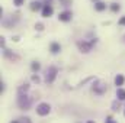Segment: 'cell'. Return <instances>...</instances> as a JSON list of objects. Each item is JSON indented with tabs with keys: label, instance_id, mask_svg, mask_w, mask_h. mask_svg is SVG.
I'll return each mask as SVG.
<instances>
[{
	"label": "cell",
	"instance_id": "17",
	"mask_svg": "<svg viewBox=\"0 0 125 123\" xmlns=\"http://www.w3.org/2000/svg\"><path fill=\"white\" fill-rule=\"evenodd\" d=\"M32 80H33V81H36V83L39 81V78H38V75H32Z\"/></svg>",
	"mask_w": 125,
	"mask_h": 123
},
{
	"label": "cell",
	"instance_id": "20",
	"mask_svg": "<svg viewBox=\"0 0 125 123\" xmlns=\"http://www.w3.org/2000/svg\"><path fill=\"white\" fill-rule=\"evenodd\" d=\"M87 123H94V122H93V120H89V122H87Z\"/></svg>",
	"mask_w": 125,
	"mask_h": 123
},
{
	"label": "cell",
	"instance_id": "16",
	"mask_svg": "<svg viewBox=\"0 0 125 123\" xmlns=\"http://www.w3.org/2000/svg\"><path fill=\"white\" fill-rule=\"evenodd\" d=\"M22 3H23V0H15V4H16V6H21Z\"/></svg>",
	"mask_w": 125,
	"mask_h": 123
},
{
	"label": "cell",
	"instance_id": "8",
	"mask_svg": "<svg viewBox=\"0 0 125 123\" xmlns=\"http://www.w3.org/2000/svg\"><path fill=\"white\" fill-rule=\"evenodd\" d=\"M94 7H96V10H97V12H102V10H105V9H106V4H105V3H102V1H97V3L94 4Z\"/></svg>",
	"mask_w": 125,
	"mask_h": 123
},
{
	"label": "cell",
	"instance_id": "21",
	"mask_svg": "<svg viewBox=\"0 0 125 123\" xmlns=\"http://www.w3.org/2000/svg\"><path fill=\"white\" fill-rule=\"evenodd\" d=\"M12 123H19V122H16V120H15V122H12Z\"/></svg>",
	"mask_w": 125,
	"mask_h": 123
},
{
	"label": "cell",
	"instance_id": "11",
	"mask_svg": "<svg viewBox=\"0 0 125 123\" xmlns=\"http://www.w3.org/2000/svg\"><path fill=\"white\" fill-rule=\"evenodd\" d=\"M116 97H118L119 100H125V90L124 88H118V91H116Z\"/></svg>",
	"mask_w": 125,
	"mask_h": 123
},
{
	"label": "cell",
	"instance_id": "13",
	"mask_svg": "<svg viewBox=\"0 0 125 123\" xmlns=\"http://www.w3.org/2000/svg\"><path fill=\"white\" fill-rule=\"evenodd\" d=\"M111 9H112V12H118V10H119V4H116V3H114V4L111 6Z\"/></svg>",
	"mask_w": 125,
	"mask_h": 123
},
{
	"label": "cell",
	"instance_id": "2",
	"mask_svg": "<svg viewBox=\"0 0 125 123\" xmlns=\"http://www.w3.org/2000/svg\"><path fill=\"white\" fill-rule=\"evenodd\" d=\"M18 104H19V107H21V109L28 110V109H29V106H31V101H29V98H28L26 96L21 94V96H19V100H18Z\"/></svg>",
	"mask_w": 125,
	"mask_h": 123
},
{
	"label": "cell",
	"instance_id": "10",
	"mask_svg": "<svg viewBox=\"0 0 125 123\" xmlns=\"http://www.w3.org/2000/svg\"><path fill=\"white\" fill-rule=\"evenodd\" d=\"M41 7H42V6H41L39 1H32L31 3V10H33V12H35V10H39Z\"/></svg>",
	"mask_w": 125,
	"mask_h": 123
},
{
	"label": "cell",
	"instance_id": "14",
	"mask_svg": "<svg viewBox=\"0 0 125 123\" xmlns=\"http://www.w3.org/2000/svg\"><path fill=\"white\" fill-rule=\"evenodd\" d=\"M32 70H33V71H38V70H39V64H38V62H33V64H32Z\"/></svg>",
	"mask_w": 125,
	"mask_h": 123
},
{
	"label": "cell",
	"instance_id": "7",
	"mask_svg": "<svg viewBox=\"0 0 125 123\" xmlns=\"http://www.w3.org/2000/svg\"><path fill=\"white\" fill-rule=\"evenodd\" d=\"M93 90H94L96 93H99V94H102V93L106 90V86H105L103 83H99V84H97V87H94Z\"/></svg>",
	"mask_w": 125,
	"mask_h": 123
},
{
	"label": "cell",
	"instance_id": "1",
	"mask_svg": "<svg viewBox=\"0 0 125 123\" xmlns=\"http://www.w3.org/2000/svg\"><path fill=\"white\" fill-rule=\"evenodd\" d=\"M55 75H57V68L55 67H50L47 70V72H45V81L47 83H52L54 78H55Z\"/></svg>",
	"mask_w": 125,
	"mask_h": 123
},
{
	"label": "cell",
	"instance_id": "19",
	"mask_svg": "<svg viewBox=\"0 0 125 123\" xmlns=\"http://www.w3.org/2000/svg\"><path fill=\"white\" fill-rule=\"evenodd\" d=\"M119 25H125V18H122V19H119Z\"/></svg>",
	"mask_w": 125,
	"mask_h": 123
},
{
	"label": "cell",
	"instance_id": "3",
	"mask_svg": "<svg viewBox=\"0 0 125 123\" xmlns=\"http://www.w3.org/2000/svg\"><path fill=\"white\" fill-rule=\"evenodd\" d=\"M50 110H51V107H50L48 103H41V104L36 107V113H38L39 116H47V114L50 113Z\"/></svg>",
	"mask_w": 125,
	"mask_h": 123
},
{
	"label": "cell",
	"instance_id": "9",
	"mask_svg": "<svg viewBox=\"0 0 125 123\" xmlns=\"http://www.w3.org/2000/svg\"><path fill=\"white\" fill-rule=\"evenodd\" d=\"M50 49H51V52H52V54H57V52L61 49V46H60L58 44H55V42H54V44H51V48H50Z\"/></svg>",
	"mask_w": 125,
	"mask_h": 123
},
{
	"label": "cell",
	"instance_id": "18",
	"mask_svg": "<svg viewBox=\"0 0 125 123\" xmlns=\"http://www.w3.org/2000/svg\"><path fill=\"white\" fill-rule=\"evenodd\" d=\"M22 123H31V120L28 117H25V119H22Z\"/></svg>",
	"mask_w": 125,
	"mask_h": 123
},
{
	"label": "cell",
	"instance_id": "4",
	"mask_svg": "<svg viewBox=\"0 0 125 123\" xmlns=\"http://www.w3.org/2000/svg\"><path fill=\"white\" fill-rule=\"evenodd\" d=\"M96 41H92L90 44H86V42H79V48L82 49V52H89L90 51V48H92V45H93Z\"/></svg>",
	"mask_w": 125,
	"mask_h": 123
},
{
	"label": "cell",
	"instance_id": "6",
	"mask_svg": "<svg viewBox=\"0 0 125 123\" xmlns=\"http://www.w3.org/2000/svg\"><path fill=\"white\" fill-rule=\"evenodd\" d=\"M60 20H62V22H68L70 19H71V12H62V13H60Z\"/></svg>",
	"mask_w": 125,
	"mask_h": 123
},
{
	"label": "cell",
	"instance_id": "15",
	"mask_svg": "<svg viewBox=\"0 0 125 123\" xmlns=\"http://www.w3.org/2000/svg\"><path fill=\"white\" fill-rule=\"evenodd\" d=\"M105 123H118V122H116V120H114L112 117H108V119L105 120Z\"/></svg>",
	"mask_w": 125,
	"mask_h": 123
},
{
	"label": "cell",
	"instance_id": "12",
	"mask_svg": "<svg viewBox=\"0 0 125 123\" xmlns=\"http://www.w3.org/2000/svg\"><path fill=\"white\" fill-rule=\"evenodd\" d=\"M115 84H116V86H122V84H124V77L118 74V75L115 77Z\"/></svg>",
	"mask_w": 125,
	"mask_h": 123
},
{
	"label": "cell",
	"instance_id": "5",
	"mask_svg": "<svg viewBox=\"0 0 125 123\" xmlns=\"http://www.w3.org/2000/svg\"><path fill=\"white\" fill-rule=\"evenodd\" d=\"M52 15V7L50 6V4H45L44 7H42V16L44 18H48V16H51Z\"/></svg>",
	"mask_w": 125,
	"mask_h": 123
}]
</instances>
